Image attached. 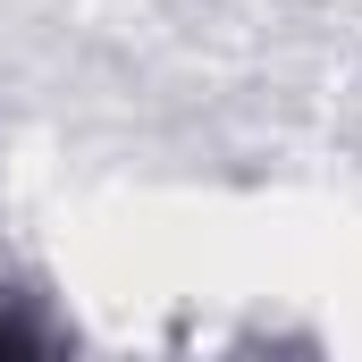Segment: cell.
<instances>
[{
  "label": "cell",
  "mask_w": 362,
  "mask_h": 362,
  "mask_svg": "<svg viewBox=\"0 0 362 362\" xmlns=\"http://www.w3.org/2000/svg\"><path fill=\"white\" fill-rule=\"evenodd\" d=\"M0 362H76V337L34 286H0Z\"/></svg>",
  "instance_id": "1"
}]
</instances>
